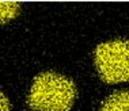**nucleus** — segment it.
Instances as JSON below:
<instances>
[{
  "mask_svg": "<svg viewBox=\"0 0 129 111\" xmlns=\"http://www.w3.org/2000/svg\"><path fill=\"white\" fill-rule=\"evenodd\" d=\"M76 98L75 83L56 72H44L34 79L27 96L33 111H71Z\"/></svg>",
  "mask_w": 129,
  "mask_h": 111,
  "instance_id": "1",
  "label": "nucleus"
},
{
  "mask_svg": "<svg viewBox=\"0 0 129 111\" xmlns=\"http://www.w3.org/2000/svg\"><path fill=\"white\" fill-rule=\"evenodd\" d=\"M94 64L99 79L107 84L129 81V39L99 43L94 50Z\"/></svg>",
  "mask_w": 129,
  "mask_h": 111,
  "instance_id": "2",
  "label": "nucleus"
},
{
  "mask_svg": "<svg viewBox=\"0 0 129 111\" xmlns=\"http://www.w3.org/2000/svg\"><path fill=\"white\" fill-rule=\"evenodd\" d=\"M99 111H129V89L110 93L103 100Z\"/></svg>",
  "mask_w": 129,
  "mask_h": 111,
  "instance_id": "3",
  "label": "nucleus"
},
{
  "mask_svg": "<svg viewBox=\"0 0 129 111\" xmlns=\"http://www.w3.org/2000/svg\"><path fill=\"white\" fill-rule=\"evenodd\" d=\"M19 4L15 2H2L0 3V23H7L12 20L19 14Z\"/></svg>",
  "mask_w": 129,
  "mask_h": 111,
  "instance_id": "4",
  "label": "nucleus"
},
{
  "mask_svg": "<svg viewBox=\"0 0 129 111\" xmlns=\"http://www.w3.org/2000/svg\"><path fill=\"white\" fill-rule=\"evenodd\" d=\"M10 100L3 92H0V111H10Z\"/></svg>",
  "mask_w": 129,
  "mask_h": 111,
  "instance_id": "5",
  "label": "nucleus"
}]
</instances>
